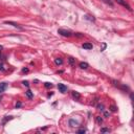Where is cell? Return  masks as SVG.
Masks as SVG:
<instances>
[{"label": "cell", "instance_id": "cell-8", "mask_svg": "<svg viewBox=\"0 0 134 134\" xmlns=\"http://www.w3.org/2000/svg\"><path fill=\"white\" fill-rule=\"evenodd\" d=\"M80 67H81L82 69H87L88 68V64L86 63V62H81V63H80Z\"/></svg>", "mask_w": 134, "mask_h": 134}, {"label": "cell", "instance_id": "cell-16", "mask_svg": "<svg viewBox=\"0 0 134 134\" xmlns=\"http://www.w3.org/2000/svg\"><path fill=\"white\" fill-rule=\"evenodd\" d=\"M96 120H97V123H100V124H101V123L103 122V120H102V118H101V117H96Z\"/></svg>", "mask_w": 134, "mask_h": 134}, {"label": "cell", "instance_id": "cell-1", "mask_svg": "<svg viewBox=\"0 0 134 134\" xmlns=\"http://www.w3.org/2000/svg\"><path fill=\"white\" fill-rule=\"evenodd\" d=\"M58 33H59L60 35H62L63 37H70V36L72 35V33H71L70 30H66V29H63V28H60L59 30H58Z\"/></svg>", "mask_w": 134, "mask_h": 134}, {"label": "cell", "instance_id": "cell-18", "mask_svg": "<svg viewBox=\"0 0 134 134\" xmlns=\"http://www.w3.org/2000/svg\"><path fill=\"white\" fill-rule=\"evenodd\" d=\"M23 85H25V86H28L29 84H28V82H27V81H24V82H23Z\"/></svg>", "mask_w": 134, "mask_h": 134}, {"label": "cell", "instance_id": "cell-2", "mask_svg": "<svg viewBox=\"0 0 134 134\" xmlns=\"http://www.w3.org/2000/svg\"><path fill=\"white\" fill-rule=\"evenodd\" d=\"M118 4H120V5H123L124 7H126L127 10H129V11H132V8H131V6L129 5V4L126 2V0H115Z\"/></svg>", "mask_w": 134, "mask_h": 134}, {"label": "cell", "instance_id": "cell-26", "mask_svg": "<svg viewBox=\"0 0 134 134\" xmlns=\"http://www.w3.org/2000/svg\"><path fill=\"white\" fill-rule=\"evenodd\" d=\"M0 52H1V50H0Z\"/></svg>", "mask_w": 134, "mask_h": 134}, {"label": "cell", "instance_id": "cell-24", "mask_svg": "<svg viewBox=\"0 0 134 134\" xmlns=\"http://www.w3.org/2000/svg\"><path fill=\"white\" fill-rule=\"evenodd\" d=\"M0 69H1V70H3V69H4V68H3V66H2V65H0Z\"/></svg>", "mask_w": 134, "mask_h": 134}, {"label": "cell", "instance_id": "cell-6", "mask_svg": "<svg viewBox=\"0 0 134 134\" xmlns=\"http://www.w3.org/2000/svg\"><path fill=\"white\" fill-rule=\"evenodd\" d=\"M5 23H6V24H11V25L14 26V27H17V28H19V29L22 28L19 24H17V23H15V22H13V21H5Z\"/></svg>", "mask_w": 134, "mask_h": 134}, {"label": "cell", "instance_id": "cell-25", "mask_svg": "<svg viewBox=\"0 0 134 134\" xmlns=\"http://www.w3.org/2000/svg\"><path fill=\"white\" fill-rule=\"evenodd\" d=\"M2 49V46H0V50H1Z\"/></svg>", "mask_w": 134, "mask_h": 134}, {"label": "cell", "instance_id": "cell-3", "mask_svg": "<svg viewBox=\"0 0 134 134\" xmlns=\"http://www.w3.org/2000/svg\"><path fill=\"white\" fill-rule=\"evenodd\" d=\"M58 89L60 90V92H62V93H65L66 91H67V87L65 86L64 84H58Z\"/></svg>", "mask_w": 134, "mask_h": 134}, {"label": "cell", "instance_id": "cell-9", "mask_svg": "<svg viewBox=\"0 0 134 134\" xmlns=\"http://www.w3.org/2000/svg\"><path fill=\"white\" fill-rule=\"evenodd\" d=\"M72 96L74 97V99H77V100H79L80 97H81V95H80V93H79V92H77V91H73V92H72Z\"/></svg>", "mask_w": 134, "mask_h": 134}, {"label": "cell", "instance_id": "cell-20", "mask_svg": "<svg viewBox=\"0 0 134 134\" xmlns=\"http://www.w3.org/2000/svg\"><path fill=\"white\" fill-rule=\"evenodd\" d=\"M79 133H85V130H80Z\"/></svg>", "mask_w": 134, "mask_h": 134}, {"label": "cell", "instance_id": "cell-15", "mask_svg": "<svg viewBox=\"0 0 134 134\" xmlns=\"http://www.w3.org/2000/svg\"><path fill=\"white\" fill-rule=\"evenodd\" d=\"M69 63H70L71 65H73V64H74V61H73L72 58H69Z\"/></svg>", "mask_w": 134, "mask_h": 134}, {"label": "cell", "instance_id": "cell-22", "mask_svg": "<svg viewBox=\"0 0 134 134\" xmlns=\"http://www.w3.org/2000/svg\"><path fill=\"white\" fill-rule=\"evenodd\" d=\"M99 108H100V110H103V105H101V106H99Z\"/></svg>", "mask_w": 134, "mask_h": 134}, {"label": "cell", "instance_id": "cell-7", "mask_svg": "<svg viewBox=\"0 0 134 134\" xmlns=\"http://www.w3.org/2000/svg\"><path fill=\"white\" fill-rule=\"evenodd\" d=\"M83 48H85V49H92V44H90V43H84L83 44Z\"/></svg>", "mask_w": 134, "mask_h": 134}, {"label": "cell", "instance_id": "cell-4", "mask_svg": "<svg viewBox=\"0 0 134 134\" xmlns=\"http://www.w3.org/2000/svg\"><path fill=\"white\" fill-rule=\"evenodd\" d=\"M6 88H7V83H5V82L0 83V93L5 91V90H6Z\"/></svg>", "mask_w": 134, "mask_h": 134}, {"label": "cell", "instance_id": "cell-5", "mask_svg": "<svg viewBox=\"0 0 134 134\" xmlns=\"http://www.w3.org/2000/svg\"><path fill=\"white\" fill-rule=\"evenodd\" d=\"M113 83H114V86L118 87L119 89H123V90H128V87L125 86V85H120V83H117L116 81H113Z\"/></svg>", "mask_w": 134, "mask_h": 134}, {"label": "cell", "instance_id": "cell-12", "mask_svg": "<svg viewBox=\"0 0 134 134\" xmlns=\"http://www.w3.org/2000/svg\"><path fill=\"white\" fill-rule=\"evenodd\" d=\"M26 95H27V96L29 97V99H32V97L34 96V95H33V93H32V91H30V90H27V91H26Z\"/></svg>", "mask_w": 134, "mask_h": 134}, {"label": "cell", "instance_id": "cell-13", "mask_svg": "<svg viewBox=\"0 0 134 134\" xmlns=\"http://www.w3.org/2000/svg\"><path fill=\"white\" fill-rule=\"evenodd\" d=\"M101 132H110V130L108 128H103V129H101Z\"/></svg>", "mask_w": 134, "mask_h": 134}, {"label": "cell", "instance_id": "cell-23", "mask_svg": "<svg viewBox=\"0 0 134 134\" xmlns=\"http://www.w3.org/2000/svg\"><path fill=\"white\" fill-rule=\"evenodd\" d=\"M20 106H21V104H20V103H18V104L16 105V107H20Z\"/></svg>", "mask_w": 134, "mask_h": 134}, {"label": "cell", "instance_id": "cell-19", "mask_svg": "<svg viewBox=\"0 0 134 134\" xmlns=\"http://www.w3.org/2000/svg\"><path fill=\"white\" fill-rule=\"evenodd\" d=\"M111 110H112V111H116V108H115L114 106H112V107H111Z\"/></svg>", "mask_w": 134, "mask_h": 134}, {"label": "cell", "instance_id": "cell-11", "mask_svg": "<svg viewBox=\"0 0 134 134\" xmlns=\"http://www.w3.org/2000/svg\"><path fill=\"white\" fill-rule=\"evenodd\" d=\"M103 1H104L105 3H107V4H109L110 6H113V2L111 1V0H103Z\"/></svg>", "mask_w": 134, "mask_h": 134}, {"label": "cell", "instance_id": "cell-17", "mask_svg": "<svg viewBox=\"0 0 134 134\" xmlns=\"http://www.w3.org/2000/svg\"><path fill=\"white\" fill-rule=\"evenodd\" d=\"M104 115H105V116H106V117H108V116H109V115H110V113H109V112H105V113H104Z\"/></svg>", "mask_w": 134, "mask_h": 134}, {"label": "cell", "instance_id": "cell-10", "mask_svg": "<svg viewBox=\"0 0 134 134\" xmlns=\"http://www.w3.org/2000/svg\"><path fill=\"white\" fill-rule=\"evenodd\" d=\"M55 63H56L57 65H61L62 63H63V61H62V59H60V58H58V59L55 60Z\"/></svg>", "mask_w": 134, "mask_h": 134}, {"label": "cell", "instance_id": "cell-14", "mask_svg": "<svg viewBox=\"0 0 134 134\" xmlns=\"http://www.w3.org/2000/svg\"><path fill=\"white\" fill-rule=\"evenodd\" d=\"M45 87H46V88H49V87L51 88V87H52V84H51V83H45Z\"/></svg>", "mask_w": 134, "mask_h": 134}, {"label": "cell", "instance_id": "cell-21", "mask_svg": "<svg viewBox=\"0 0 134 134\" xmlns=\"http://www.w3.org/2000/svg\"><path fill=\"white\" fill-rule=\"evenodd\" d=\"M22 71H23V72H27V71H28V69H23Z\"/></svg>", "mask_w": 134, "mask_h": 134}]
</instances>
